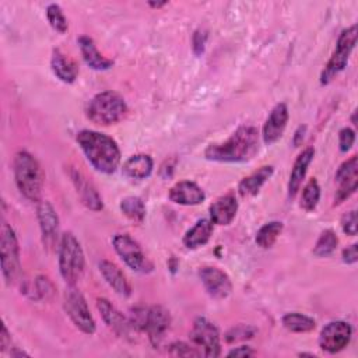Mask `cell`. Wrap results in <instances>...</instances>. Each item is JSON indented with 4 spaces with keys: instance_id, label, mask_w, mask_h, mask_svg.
<instances>
[{
    "instance_id": "cell-13",
    "label": "cell",
    "mask_w": 358,
    "mask_h": 358,
    "mask_svg": "<svg viewBox=\"0 0 358 358\" xmlns=\"http://www.w3.org/2000/svg\"><path fill=\"white\" fill-rule=\"evenodd\" d=\"M336 182L338 183L334 203L340 204L355 193L358 186V157L352 155L344 161L336 171Z\"/></svg>"
},
{
    "instance_id": "cell-19",
    "label": "cell",
    "mask_w": 358,
    "mask_h": 358,
    "mask_svg": "<svg viewBox=\"0 0 358 358\" xmlns=\"http://www.w3.org/2000/svg\"><path fill=\"white\" fill-rule=\"evenodd\" d=\"M168 197L176 204L197 206L204 201L206 193L197 183L190 180H180L169 189Z\"/></svg>"
},
{
    "instance_id": "cell-18",
    "label": "cell",
    "mask_w": 358,
    "mask_h": 358,
    "mask_svg": "<svg viewBox=\"0 0 358 358\" xmlns=\"http://www.w3.org/2000/svg\"><path fill=\"white\" fill-rule=\"evenodd\" d=\"M96 308H98L103 322L117 336L127 337L130 334V330L133 329L131 324H130V320L127 317H124L123 313L119 312L106 298H98L96 299Z\"/></svg>"
},
{
    "instance_id": "cell-1",
    "label": "cell",
    "mask_w": 358,
    "mask_h": 358,
    "mask_svg": "<svg viewBox=\"0 0 358 358\" xmlns=\"http://www.w3.org/2000/svg\"><path fill=\"white\" fill-rule=\"evenodd\" d=\"M259 151V130L255 126H239L225 141L207 145L204 157L215 162H248Z\"/></svg>"
},
{
    "instance_id": "cell-2",
    "label": "cell",
    "mask_w": 358,
    "mask_h": 358,
    "mask_svg": "<svg viewBox=\"0 0 358 358\" xmlns=\"http://www.w3.org/2000/svg\"><path fill=\"white\" fill-rule=\"evenodd\" d=\"M76 140L87 161L98 172L110 175L119 168L120 148L108 134L85 129L77 133Z\"/></svg>"
},
{
    "instance_id": "cell-35",
    "label": "cell",
    "mask_w": 358,
    "mask_h": 358,
    "mask_svg": "<svg viewBox=\"0 0 358 358\" xmlns=\"http://www.w3.org/2000/svg\"><path fill=\"white\" fill-rule=\"evenodd\" d=\"M256 333V329L250 327V326H245V324H241V326H236V327H232L228 333H227V341L232 343V341H236V340H245V338H250L253 337V334Z\"/></svg>"
},
{
    "instance_id": "cell-3",
    "label": "cell",
    "mask_w": 358,
    "mask_h": 358,
    "mask_svg": "<svg viewBox=\"0 0 358 358\" xmlns=\"http://www.w3.org/2000/svg\"><path fill=\"white\" fill-rule=\"evenodd\" d=\"M13 171L15 185L21 194L31 201H39L45 180L39 161L31 152L21 150L14 155Z\"/></svg>"
},
{
    "instance_id": "cell-5",
    "label": "cell",
    "mask_w": 358,
    "mask_h": 358,
    "mask_svg": "<svg viewBox=\"0 0 358 358\" xmlns=\"http://www.w3.org/2000/svg\"><path fill=\"white\" fill-rule=\"evenodd\" d=\"M59 271L62 278L74 285L84 273L85 259L78 239L71 232H64L59 242Z\"/></svg>"
},
{
    "instance_id": "cell-36",
    "label": "cell",
    "mask_w": 358,
    "mask_h": 358,
    "mask_svg": "<svg viewBox=\"0 0 358 358\" xmlns=\"http://www.w3.org/2000/svg\"><path fill=\"white\" fill-rule=\"evenodd\" d=\"M169 352L176 357H200V355H203L201 351L196 350V347H190L189 344H186L183 341H176V343L171 344Z\"/></svg>"
},
{
    "instance_id": "cell-8",
    "label": "cell",
    "mask_w": 358,
    "mask_h": 358,
    "mask_svg": "<svg viewBox=\"0 0 358 358\" xmlns=\"http://www.w3.org/2000/svg\"><path fill=\"white\" fill-rule=\"evenodd\" d=\"M64 310L73 324L85 334H94L96 330L95 320L90 312L84 295L74 287L64 292Z\"/></svg>"
},
{
    "instance_id": "cell-9",
    "label": "cell",
    "mask_w": 358,
    "mask_h": 358,
    "mask_svg": "<svg viewBox=\"0 0 358 358\" xmlns=\"http://www.w3.org/2000/svg\"><path fill=\"white\" fill-rule=\"evenodd\" d=\"M112 245L119 257L131 270L138 273H147L152 268L140 245L127 234H116L112 239Z\"/></svg>"
},
{
    "instance_id": "cell-14",
    "label": "cell",
    "mask_w": 358,
    "mask_h": 358,
    "mask_svg": "<svg viewBox=\"0 0 358 358\" xmlns=\"http://www.w3.org/2000/svg\"><path fill=\"white\" fill-rule=\"evenodd\" d=\"M199 277L211 298L224 299L232 291V282L227 273L213 266H203L199 268Z\"/></svg>"
},
{
    "instance_id": "cell-28",
    "label": "cell",
    "mask_w": 358,
    "mask_h": 358,
    "mask_svg": "<svg viewBox=\"0 0 358 358\" xmlns=\"http://www.w3.org/2000/svg\"><path fill=\"white\" fill-rule=\"evenodd\" d=\"M282 326L294 333H308L316 327L315 319L299 312H289L281 317Z\"/></svg>"
},
{
    "instance_id": "cell-17",
    "label": "cell",
    "mask_w": 358,
    "mask_h": 358,
    "mask_svg": "<svg viewBox=\"0 0 358 358\" xmlns=\"http://www.w3.org/2000/svg\"><path fill=\"white\" fill-rule=\"evenodd\" d=\"M70 178L81 203L92 211H101L103 208V203L95 186L80 171L74 168L70 169Z\"/></svg>"
},
{
    "instance_id": "cell-30",
    "label": "cell",
    "mask_w": 358,
    "mask_h": 358,
    "mask_svg": "<svg viewBox=\"0 0 358 358\" xmlns=\"http://www.w3.org/2000/svg\"><path fill=\"white\" fill-rule=\"evenodd\" d=\"M120 211L133 222H143L145 217V206L137 196H127L122 199Z\"/></svg>"
},
{
    "instance_id": "cell-22",
    "label": "cell",
    "mask_w": 358,
    "mask_h": 358,
    "mask_svg": "<svg viewBox=\"0 0 358 358\" xmlns=\"http://www.w3.org/2000/svg\"><path fill=\"white\" fill-rule=\"evenodd\" d=\"M77 42H78L84 62L92 70L103 71V70H109L113 66V60L105 57L95 46V42L92 41V38H90L88 35H81L77 39Z\"/></svg>"
},
{
    "instance_id": "cell-42",
    "label": "cell",
    "mask_w": 358,
    "mask_h": 358,
    "mask_svg": "<svg viewBox=\"0 0 358 358\" xmlns=\"http://www.w3.org/2000/svg\"><path fill=\"white\" fill-rule=\"evenodd\" d=\"M10 344H11L10 333H8L7 327H6V324H3L1 326V336H0V347H1L0 350H1V352H4L10 347Z\"/></svg>"
},
{
    "instance_id": "cell-23",
    "label": "cell",
    "mask_w": 358,
    "mask_h": 358,
    "mask_svg": "<svg viewBox=\"0 0 358 358\" xmlns=\"http://www.w3.org/2000/svg\"><path fill=\"white\" fill-rule=\"evenodd\" d=\"M315 157V150L313 147H308L305 148L295 159L291 173H289V179H288V197H295V194L298 193L302 180L305 179L308 166L310 165L312 159Z\"/></svg>"
},
{
    "instance_id": "cell-33",
    "label": "cell",
    "mask_w": 358,
    "mask_h": 358,
    "mask_svg": "<svg viewBox=\"0 0 358 358\" xmlns=\"http://www.w3.org/2000/svg\"><path fill=\"white\" fill-rule=\"evenodd\" d=\"M46 18L55 31H57L60 34H64L67 31L69 24H67V20H66L59 4L52 3L46 7Z\"/></svg>"
},
{
    "instance_id": "cell-7",
    "label": "cell",
    "mask_w": 358,
    "mask_h": 358,
    "mask_svg": "<svg viewBox=\"0 0 358 358\" xmlns=\"http://www.w3.org/2000/svg\"><path fill=\"white\" fill-rule=\"evenodd\" d=\"M0 260H1V273L7 284H11L17 280L20 274V246L14 229L6 222H1L0 229Z\"/></svg>"
},
{
    "instance_id": "cell-40",
    "label": "cell",
    "mask_w": 358,
    "mask_h": 358,
    "mask_svg": "<svg viewBox=\"0 0 358 358\" xmlns=\"http://www.w3.org/2000/svg\"><path fill=\"white\" fill-rule=\"evenodd\" d=\"M343 262L347 264H354L358 260V250H357V243H352L350 246H347L345 249H343L341 253Z\"/></svg>"
},
{
    "instance_id": "cell-15",
    "label": "cell",
    "mask_w": 358,
    "mask_h": 358,
    "mask_svg": "<svg viewBox=\"0 0 358 358\" xmlns=\"http://www.w3.org/2000/svg\"><path fill=\"white\" fill-rule=\"evenodd\" d=\"M171 324L169 312L159 305H154L147 309V317L144 324V331H147L148 338L154 347H158L164 340V336Z\"/></svg>"
},
{
    "instance_id": "cell-29",
    "label": "cell",
    "mask_w": 358,
    "mask_h": 358,
    "mask_svg": "<svg viewBox=\"0 0 358 358\" xmlns=\"http://www.w3.org/2000/svg\"><path fill=\"white\" fill-rule=\"evenodd\" d=\"M282 228H284V225L281 221H270V222L264 224L256 232V236H255L256 245L260 246L262 249L271 248L275 243L280 234L282 232Z\"/></svg>"
},
{
    "instance_id": "cell-43",
    "label": "cell",
    "mask_w": 358,
    "mask_h": 358,
    "mask_svg": "<svg viewBox=\"0 0 358 358\" xmlns=\"http://www.w3.org/2000/svg\"><path fill=\"white\" fill-rule=\"evenodd\" d=\"M305 133H306V126H299L292 137V143L295 147H298L302 141H303V137H305Z\"/></svg>"
},
{
    "instance_id": "cell-37",
    "label": "cell",
    "mask_w": 358,
    "mask_h": 358,
    "mask_svg": "<svg viewBox=\"0 0 358 358\" xmlns=\"http://www.w3.org/2000/svg\"><path fill=\"white\" fill-rule=\"evenodd\" d=\"M355 141V131L350 127H343L338 131V147L341 152H347Z\"/></svg>"
},
{
    "instance_id": "cell-10",
    "label": "cell",
    "mask_w": 358,
    "mask_h": 358,
    "mask_svg": "<svg viewBox=\"0 0 358 358\" xmlns=\"http://www.w3.org/2000/svg\"><path fill=\"white\" fill-rule=\"evenodd\" d=\"M192 341L203 350L204 357H220L221 355V343L220 331L210 320L206 317H197L193 323L190 331Z\"/></svg>"
},
{
    "instance_id": "cell-20",
    "label": "cell",
    "mask_w": 358,
    "mask_h": 358,
    "mask_svg": "<svg viewBox=\"0 0 358 358\" xmlns=\"http://www.w3.org/2000/svg\"><path fill=\"white\" fill-rule=\"evenodd\" d=\"M238 213V200L234 193H227L218 197L210 206V220L217 225H228Z\"/></svg>"
},
{
    "instance_id": "cell-25",
    "label": "cell",
    "mask_w": 358,
    "mask_h": 358,
    "mask_svg": "<svg viewBox=\"0 0 358 358\" xmlns=\"http://www.w3.org/2000/svg\"><path fill=\"white\" fill-rule=\"evenodd\" d=\"M50 69L53 74L63 83L71 84L76 81L77 74H78V67L77 64L66 56L62 50L55 49L50 57Z\"/></svg>"
},
{
    "instance_id": "cell-16",
    "label": "cell",
    "mask_w": 358,
    "mask_h": 358,
    "mask_svg": "<svg viewBox=\"0 0 358 358\" xmlns=\"http://www.w3.org/2000/svg\"><path fill=\"white\" fill-rule=\"evenodd\" d=\"M288 108L284 102L277 103L270 110L262 129V137L264 144L271 145L284 134V130L288 123Z\"/></svg>"
},
{
    "instance_id": "cell-24",
    "label": "cell",
    "mask_w": 358,
    "mask_h": 358,
    "mask_svg": "<svg viewBox=\"0 0 358 358\" xmlns=\"http://www.w3.org/2000/svg\"><path fill=\"white\" fill-rule=\"evenodd\" d=\"M154 161L148 154H136L127 158L122 166V173L133 180H143L152 172Z\"/></svg>"
},
{
    "instance_id": "cell-41",
    "label": "cell",
    "mask_w": 358,
    "mask_h": 358,
    "mask_svg": "<svg viewBox=\"0 0 358 358\" xmlns=\"http://www.w3.org/2000/svg\"><path fill=\"white\" fill-rule=\"evenodd\" d=\"M255 355V351L249 347V345H239V347H235L232 348L227 357H252Z\"/></svg>"
},
{
    "instance_id": "cell-31",
    "label": "cell",
    "mask_w": 358,
    "mask_h": 358,
    "mask_svg": "<svg viewBox=\"0 0 358 358\" xmlns=\"http://www.w3.org/2000/svg\"><path fill=\"white\" fill-rule=\"evenodd\" d=\"M338 243V238L333 229H324L315 243L313 255L316 257H326L331 255Z\"/></svg>"
},
{
    "instance_id": "cell-26",
    "label": "cell",
    "mask_w": 358,
    "mask_h": 358,
    "mask_svg": "<svg viewBox=\"0 0 358 358\" xmlns=\"http://www.w3.org/2000/svg\"><path fill=\"white\" fill-rule=\"evenodd\" d=\"M273 172H274V168L271 165H263L257 171L245 176L238 185L239 194L243 197L257 194L262 186L273 176Z\"/></svg>"
},
{
    "instance_id": "cell-6",
    "label": "cell",
    "mask_w": 358,
    "mask_h": 358,
    "mask_svg": "<svg viewBox=\"0 0 358 358\" xmlns=\"http://www.w3.org/2000/svg\"><path fill=\"white\" fill-rule=\"evenodd\" d=\"M357 42V25H351L345 29H343L338 35L336 48L326 63L324 69L320 73V83L329 84L340 71H343L348 63V59L351 56V52L355 48Z\"/></svg>"
},
{
    "instance_id": "cell-32",
    "label": "cell",
    "mask_w": 358,
    "mask_h": 358,
    "mask_svg": "<svg viewBox=\"0 0 358 358\" xmlns=\"http://www.w3.org/2000/svg\"><path fill=\"white\" fill-rule=\"evenodd\" d=\"M320 199V186L315 178L309 179L305 185L302 194H301V207L305 211H312L316 208Z\"/></svg>"
},
{
    "instance_id": "cell-4",
    "label": "cell",
    "mask_w": 358,
    "mask_h": 358,
    "mask_svg": "<svg viewBox=\"0 0 358 358\" xmlns=\"http://www.w3.org/2000/svg\"><path fill=\"white\" fill-rule=\"evenodd\" d=\"M127 113V105L115 91H103L92 96L87 106V116L95 124L109 126L120 122Z\"/></svg>"
},
{
    "instance_id": "cell-44",
    "label": "cell",
    "mask_w": 358,
    "mask_h": 358,
    "mask_svg": "<svg viewBox=\"0 0 358 358\" xmlns=\"http://www.w3.org/2000/svg\"><path fill=\"white\" fill-rule=\"evenodd\" d=\"M166 4V1H148V6L150 7H154V8H161Z\"/></svg>"
},
{
    "instance_id": "cell-27",
    "label": "cell",
    "mask_w": 358,
    "mask_h": 358,
    "mask_svg": "<svg viewBox=\"0 0 358 358\" xmlns=\"http://www.w3.org/2000/svg\"><path fill=\"white\" fill-rule=\"evenodd\" d=\"M213 221L208 218L199 220L190 229L186 231L183 236V245L187 249H197L200 246H204L211 235H213Z\"/></svg>"
},
{
    "instance_id": "cell-39",
    "label": "cell",
    "mask_w": 358,
    "mask_h": 358,
    "mask_svg": "<svg viewBox=\"0 0 358 358\" xmlns=\"http://www.w3.org/2000/svg\"><path fill=\"white\" fill-rule=\"evenodd\" d=\"M341 228H343L344 234H347L350 236L357 235V211L355 210H351L343 215Z\"/></svg>"
},
{
    "instance_id": "cell-12",
    "label": "cell",
    "mask_w": 358,
    "mask_h": 358,
    "mask_svg": "<svg viewBox=\"0 0 358 358\" xmlns=\"http://www.w3.org/2000/svg\"><path fill=\"white\" fill-rule=\"evenodd\" d=\"M36 217L41 228L42 243L48 250H53L59 241V217L55 207L48 201L42 200L36 207Z\"/></svg>"
},
{
    "instance_id": "cell-21",
    "label": "cell",
    "mask_w": 358,
    "mask_h": 358,
    "mask_svg": "<svg viewBox=\"0 0 358 358\" xmlns=\"http://www.w3.org/2000/svg\"><path fill=\"white\" fill-rule=\"evenodd\" d=\"M99 273L102 274L103 280L108 282V285L120 296H130L131 287L123 274V271L112 262L109 260H101L99 264Z\"/></svg>"
},
{
    "instance_id": "cell-11",
    "label": "cell",
    "mask_w": 358,
    "mask_h": 358,
    "mask_svg": "<svg viewBox=\"0 0 358 358\" xmlns=\"http://www.w3.org/2000/svg\"><path fill=\"white\" fill-rule=\"evenodd\" d=\"M352 336V329L350 323L343 320H334L327 323L319 334V345L323 351L336 354L344 350Z\"/></svg>"
},
{
    "instance_id": "cell-34",
    "label": "cell",
    "mask_w": 358,
    "mask_h": 358,
    "mask_svg": "<svg viewBox=\"0 0 358 358\" xmlns=\"http://www.w3.org/2000/svg\"><path fill=\"white\" fill-rule=\"evenodd\" d=\"M35 292L42 299H50L55 294V287H53L52 281L48 277L39 275L35 280Z\"/></svg>"
},
{
    "instance_id": "cell-38",
    "label": "cell",
    "mask_w": 358,
    "mask_h": 358,
    "mask_svg": "<svg viewBox=\"0 0 358 358\" xmlns=\"http://www.w3.org/2000/svg\"><path fill=\"white\" fill-rule=\"evenodd\" d=\"M206 42H207V31L201 29V28L196 29L192 36V49L196 56L203 55V52L206 49Z\"/></svg>"
}]
</instances>
